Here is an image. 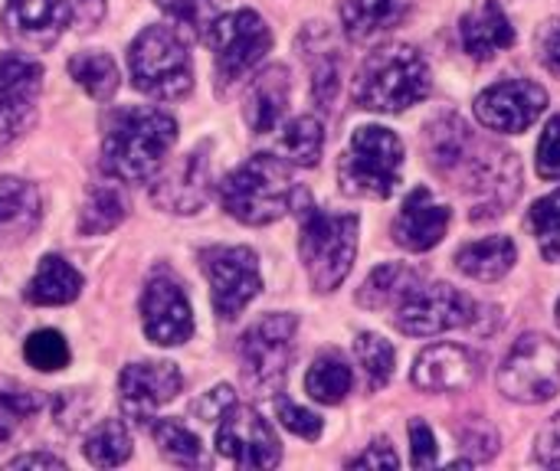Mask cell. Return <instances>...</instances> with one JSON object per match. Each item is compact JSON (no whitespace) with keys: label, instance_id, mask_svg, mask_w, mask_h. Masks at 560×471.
<instances>
[{"label":"cell","instance_id":"6da1fadb","mask_svg":"<svg viewBox=\"0 0 560 471\" xmlns=\"http://www.w3.org/2000/svg\"><path fill=\"white\" fill-rule=\"evenodd\" d=\"M177 141V121L161 108H118L105 118L102 167L125 180L144 184L158 174Z\"/></svg>","mask_w":560,"mask_h":471},{"label":"cell","instance_id":"7a4b0ae2","mask_svg":"<svg viewBox=\"0 0 560 471\" xmlns=\"http://www.w3.org/2000/svg\"><path fill=\"white\" fill-rule=\"evenodd\" d=\"M430 66L413 46H384L368 56L358 82H354V102L368 111L397 115L413 108L430 95Z\"/></svg>","mask_w":560,"mask_h":471},{"label":"cell","instance_id":"3957f363","mask_svg":"<svg viewBox=\"0 0 560 471\" xmlns=\"http://www.w3.org/2000/svg\"><path fill=\"white\" fill-rule=\"evenodd\" d=\"M292 164L272 154L249 157L220 184L223 210L246 226H269L282 220L292 210Z\"/></svg>","mask_w":560,"mask_h":471},{"label":"cell","instance_id":"277c9868","mask_svg":"<svg viewBox=\"0 0 560 471\" xmlns=\"http://www.w3.org/2000/svg\"><path fill=\"white\" fill-rule=\"evenodd\" d=\"M358 216L354 213H325L318 207H305L299 252L305 272L318 292H335L358 256Z\"/></svg>","mask_w":560,"mask_h":471},{"label":"cell","instance_id":"5b68a950","mask_svg":"<svg viewBox=\"0 0 560 471\" xmlns=\"http://www.w3.org/2000/svg\"><path fill=\"white\" fill-rule=\"evenodd\" d=\"M128 69L135 85L161 102L184 98L194 85L190 52L184 36L171 26H144L128 49Z\"/></svg>","mask_w":560,"mask_h":471},{"label":"cell","instance_id":"8992f818","mask_svg":"<svg viewBox=\"0 0 560 471\" xmlns=\"http://www.w3.org/2000/svg\"><path fill=\"white\" fill-rule=\"evenodd\" d=\"M404 144L390 128L364 125L351 134V144L338 164V180L348 197L387 200L400 184Z\"/></svg>","mask_w":560,"mask_h":471},{"label":"cell","instance_id":"52a82bcc","mask_svg":"<svg viewBox=\"0 0 560 471\" xmlns=\"http://www.w3.org/2000/svg\"><path fill=\"white\" fill-rule=\"evenodd\" d=\"M295 328H299L295 315H266L243 334L240 364H243V380L253 393L272 397L282 390L292 364Z\"/></svg>","mask_w":560,"mask_h":471},{"label":"cell","instance_id":"ba28073f","mask_svg":"<svg viewBox=\"0 0 560 471\" xmlns=\"http://www.w3.org/2000/svg\"><path fill=\"white\" fill-rule=\"evenodd\" d=\"M499 390L525 407L555 400L560 390V344L548 334H525L499 370Z\"/></svg>","mask_w":560,"mask_h":471},{"label":"cell","instance_id":"9c48e42d","mask_svg":"<svg viewBox=\"0 0 560 471\" xmlns=\"http://www.w3.org/2000/svg\"><path fill=\"white\" fill-rule=\"evenodd\" d=\"M207 43L217 56V79L220 89L243 79L259 59L272 49V33L256 10L220 13L207 30Z\"/></svg>","mask_w":560,"mask_h":471},{"label":"cell","instance_id":"30bf717a","mask_svg":"<svg viewBox=\"0 0 560 471\" xmlns=\"http://www.w3.org/2000/svg\"><path fill=\"white\" fill-rule=\"evenodd\" d=\"M469 295L446 282L433 285H413L400 302H397V328L413 338H433L443 331H456L472 325L479 315Z\"/></svg>","mask_w":560,"mask_h":471},{"label":"cell","instance_id":"8fae6325","mask_svg":"<svg viewBox=\"0 0 560 471\" xmlns=\"http://www.w3.org/2000/svg\"><path fill=\"white\" fill-rule=\"evenodd\" d=\"M200 269L213 289L220 321H233L262 292L259 259L246 246H210L200 252Z\"/></svg>","mask_w":560,"mask_h":471},{"label":"cell","instance_id":"7c38bea8","mask_svg":"<svg viewBox=\"0 0 560 471\" xmlns=\"http://www.w3.org/2000/svg\"><path fill=\"white\" fill-rule=\"evenodd\" d=\"M217 449L240 469H276L282 462V446L272 426L256 410L240 407L236 400L220 416Z\"/></svg>","mask_w":560,"mask_h":471},{"label":"cell","instance_id":"4fadbf2b","mask_svg":"<svg viewBox=\"0 0 560 471\" xmlns=\"http://www.w3.org/2000/svg\"><path fill=\"white\" fill-rule=\"evenodd\" d=\"M141 325L151 344L158 348H174L190 341L194 334V311L190 302L180 289V282L167 272L158 269L141 295Z\"/></svg>","mask_w":560,"mask_h":471},{"label":"cell","instance_id":"5bb4252c","mask_svg":"<svg viewBox=\"0 0 560 471\" xmlns=\"http://www.w3.org/2000/svg\"><path fill=\"white\" fill-rule=\"evenodd\" d=\"M545 108H548V92L532 79H509L489 85L476 98V118L489 131H502V134L528 131Z\"/></svg>","mask_w":560,"mask_h":471},{"label":"cell","instance_id":"9a60e30c","mask_svg":"<svg viewBox=\"0 0 560 471\" xmlns=\"http://www.w3.org/2000/svg\"><path fill=\"white\" fill-rule=\"evenodd\" d=\"M466 190L479 193V203L472 207V220L476 223L502 216L518 200V193H522V167H518L515 154L489 148V154L472 157L469 161Z\"/></svg>","mask_w":560,"mask_h":471},{"label":"cell","instance_id":"2e32d148","mask_svg":"<svg viewBox=\"0 0 560 471\" xmlns=\"http://www.w3.org/2000/svg\"><path fill=\"white\" fill-rule=\"evenodd\" d=\"M69 23H72V10L62 0H7L0 10L3 36L26 52L49 49L66 33Z\"/></svg>","mask_w":560,"mask_h":471},{"label":"cell","instance_id":"e0dca14e","mask_svg":"<svg viewBox=\"0 0 560 471\" xmlns=\"http://www.w3.org/2000/svg\"><path fill=\"white\" fill-rule=\"evenodd\" d=\"M184 387V377L177 370V364L171 361H141V364H128L118 377V397H121V410L131 420H148L151 413H158L161 407H167Z\"/></svg>","mask_w":560,"mask_h":471},{"label":"cell","instance_id":"ac0fdd59","mask_svg":"<svg viewBox=\"0 0 560 471\" xmlns=\"http://www.w3.org/2000/svg\"><path fill=\"white\" fill-rule=\"evenodd\" d=\"M482 377V357L463 344H433L413 364V384L423 393H466Z\"/></svg>","mask_w":560,"mask_h":471},{"label":"cell","instance_id":"d6986e66","mask_svg":"<svg viewBox=\"0 0 560 471\" xmlns=\"http://www.w3.org/2000/svg\"><path fill=\"white\" fill-rule=\"evenodd\" d=\"M213 184V164H210V144H197L177 167H171L154 184V203L167 213H197L210 200Z\"/></svg>","mask_w":560,"mask_h":471},{"label":"cell","instance_id":"ffe728a7","mask_svg":"<svg viewBox=\"0 0 560 471\" xmlns=\"http://www.w3.org/2000/svg\"><path fill=\"white\" fill-rule=\"evenodd\" d=\"M450 229V210L433 200L427 187H417L394 220V243L407 252H427L443 243Z\"/></svg>","mask_w":560,"mask_h":471},{"label":"cell","instance_id":"44dd1931","mask_svg":"<svg viewBox=\"0 0 560 471\" xmlns=\"http://www.w3.org/2000/svg\"><path fill=\"white\" fill-rule=\"evenodd\" d=\"M289 92H292V82H289V69H285V66H269V69H262V72L249 82L246 98H243L246 125H249L256 134L276 131V128L282 125V118H285Z\"/></svg>","mask_w":560,"mask_h":471},{"label":"cell","instance_id":"7402d4cb","mask_svg":"<svg viewBox=\"0 0 560 471\" xmlns=\"http://www.w3.org/2000/svg\"><path fill=\"white\" fill-rule=\"evenodd\" d=\"M459 36H463V49L472 59H492L495 52H502L515 43L512 20L505 16L499 0H482L479 7H472L459 20Z\"/></svg>","mask_w":560,"mask_h":471},{"label":"cell","instance_id":"603a6c76","mask_svg":"<svg viewBox=\"0 0 560 471\" xmlns=\"http://www.w3.org/2000/svg\"><path fill=\"white\" fill-rule=\"evenodd\" d=\"M39 226V193L20 177H0V249L20 246Z\"/></svg>","mask_w":560,"mask_h":471},{"label":"cell","instance_id":"cb8c5ba5","mask_svg":"<svg viewBox=\"0 0 560 471\" xmlns=\"http://www.w3.org/2000/svg\"><path fill=\"white\" fill-rule=\"evenodd\" d=\"M410 13V0H345L341 23L354 43H374L394 26H400Z\"/></svg>","mask_w":560,"mask_h":471},{"label":"cell","instance_id":"d4e9b609","mask_svg":"<svg viewBox=\"0 0 560 471\" xmlns=\"http://www.w3.org/2000/svg\"><path fill=\"white\" fill-rule=\"evenodd\" d=\"M515 259H518V249L509 236H486L456 252V269L476 282H499L502 275L512 272Z\"/></svg>","mask_w":560,"mask_h":471},{"label":"cell","instance_id":"484cf974","mask_svg":"<svg viewBox=\"0 0 560 471\" xmlns=\"http://www.w3.org/2000/svg\"><path fill=\"white\" fill-rule=\"evenodd\" d=\"M82 292V272L72 269L62 256H43L36 275L26 285L30 305H69Z\"/></svg>","mask_w":560,"mask_h":471},{"label":"cell","instance_id":"4316f807","mask_svg":"<svg viewBox=\"0 0 560 471\" xmlns=\"http://www.w3.org/2000/svg\"><path fill=\"white\" fill-rule=\"evenodd\" d=\"M354 387V374L348 367V361L338 354V351H325L315 357L308 377H305V390L312 400L325 403V407H338L345 403V397L351 393Z\"/></svg>","mask_w":560,"mask_h":471},{"label":"cell","instance_id":"83f0119b","mask_svg":"<svg viewBox=\"0 0 560 471\" xmlns=\"http://www.w3.org/2000/svg\"><path fill=\"white\" fill-rule=\"evenodd\" d=\"M279 157L295 164V167H315L322 161V148H325V131H322V121L312 118V115H302V118H292L279 141Z\"/></svg>","mask_w":560,"mask_h":471},{"label":"cell","instance_id":"f1b7e54d","mask_svg":"<svg viewBox=\"0 0 560 471\" xmlns=\"http://www.w3.org/2000/svg\"><path fill=\"white\" fill-rule=\"evenodd\" d=\"M413 285H417V272L413 269H407L400 262H387V266H381V269H374L368 275V282L358 292V305L371 308V311H381L387 305H397Z\"/></svg>","mask_w":560,"mask_h":471},{"label":"cell","instance_id":"f546056e","mask_svg":"<svg viewBox=\"0 0 560 471\" xmlns=\"http://www.w3.org/2000/svg\"><path fill=\"white\" fill-rule=\"evenodd\" d=\"M154 443L161 449V456L174 466L184 469H210V456L203 449V443L177 420H158L154 423Z\"/></svg>","mask_w":560,"mask_h":471},{"label":"cell","instance_id":"4dcf8cb0","mask_svg":"<svg viewBox=\"0 0 560 471\" xmlns=\"http://www.w3.org/2000/svg\"><path fill=\"white\" fill-rule=\"evenodd\" d=\"M85 459L95 469H118L131 456V433L121 420H102L89 436H85Z\"/></svg>","mask_w":560,"mask_h":471},{"label":"cell","instance_id":"1f68e13d","mask_svg":"<svg viewBox=\"0 0 560 471\" xmlns=\"http://www.w3.org/2000/svg\"><path fill=\"white\" fill-rule=\"evenodd\" d=\"M43 407V397L30 387H20L16 380L0 377V449L33 420Z\"/></svg>","mask_w":560,"mask_h":471},{"label":"cell","instance_id":"d6a6232c","mask_svg":"<svg viewBox=\"0 0 560 471\" xmlns=\"http://www.w3.org/2000/svg\"><path fill=\"white\" fill-rule=\"evenodd\" d=\"M69 75L95 98L108 102L118 92V69L105 52H79L69 59Z\"/></svg>","mask_w":560,"mask_h":471},{"label":"cell","instance_id":"836d02e7","mask_svg":"<svg viewBox=\"0 0 560 471\" xmlns=\"http://www.w3.org/2000/svg\"><path fill=\"white\" fill-rule=\"evenodd\" d=\"M43 85V69L39 62L20 56V52H3L0 56V98L7 102H36Z\"/></svg>","mask_w":560,"mask_h":471},{"label":"cell","instance_id":"e575fe53","mask_svg":"<svg viewBox=\"0 0 560 471\" xmlns=\"http://www.w3.org/2000/svg\"><path fill=\"white\" fill-rule=\"evenodd\" d=\"M187 39H207V30L223 13L226 0H154Z\"/></svg>","mask_w":560,"mask_h":471},{"label":"cell","instance_id":"d590c367","mask_svg":"<svg viewBox=\"0 0 560 471\" xmlns=\"http://www.w3.org/2000/svg\"><path fill=\"white\" fill-rule=\"evenodd\" d=\"M125 220V200L115 187H95L79 213V229L85 236H102Z\"/></svg>","mask_w":560,"mask_h":471},{"label":"cell","instance_id":"8d00e7d4","mask_svg":"<svg viewBox=\"0 0 560 471\" xmlns=\"http://www.w3.org/2000/svg\"><path fill=\"white\" fill-rule=\"evenodd\" d=\"M354 354H358V364L364 367L371 387H384L390 377H394V364H397V354H394V344L381 334H358L354 341Z\"/></svg>","mask_w":560,"mask_h":471},{"label":"cell","instance_id":"74e56055","mask_svg":"<svg viewBox=\"0 0 560 471\" xmlns=\"http://www.w3.org/2000/svg\"><path fill=\"white\" fill-rule=\"evenodd\" d=\"M23 357L30 367L43 370V374H52V370H62L69 364V344L59 331H33L23 344Z\"/></svg>","mask_w":560,"mask_h":471},{"label":"cell","instance_id":"f35d334b","mask_svg":"<svg viewBox=\"0 0 560 471\" xmlns=\"http://www.w3.org/2000/svg\"><path fill=\"white\" fill-rule=\"evenodd\" d=\"M276 416H279V423H282L289 433H295V436H302V439H308V443H315V439L322 436V420H318L315 413L295 407V403L285 400V397L276 400Z\"/></svg>","mask_w":560,"mask_h":471},{"label":"cell","instance_id":"ab89813d","mask_svg":"<svg viewBox=\"0 0 560 471\" xmlns=\"http://www.w3.org/2000/svg\"><path fill=\"white\" fill-rule=\"evenodd\" d=\"M456 436H459L463 449L472 452V466H479V462H486V459H492L499 452V436L486 423H469V426L456 429Z\"/></svg>","mask_w":560,"mask_h":471},{"label":"cell","instance_id":"60d3db41","mask_svg":"<svg viewBox=\"0 0 560 471\" xmlns=\"http://www.w3.org/2000/svg\"><path fill=\"white\" fill-rule=\"evenodd\" d=\"M312 92H315V102L322 105V108H328L331 102H335V95H338V79H341V69H338V56L335 52H325L318 62H315V69H312Z\"/></svg>","mask_w":560,"mask_h":471},{"label":"cell","instance_id":"b9f144b4","mask_svg":"<svg viewBox=\"0 0 560 471\" xmlns=\"http://www.w3.org/2000/svg\"><path fill=\"white\" fill-rule=\"evenodd\" d=\"M538 174L545 180H560V115L548 121L538 141Z\"/></svg>","mask_w":560,"mask_h":471},{"label":"cell","instance_id":"7bdbcfd3","mask_svg":"<svg viewBox=\"0 0 560 471\" xmlns=\"http://www.w3.org/2000/svg\"><path fill=\"white\" fill-rule=\"evenodd\" d=\"M30 121H33V105L30 102L0 98V148H7L13 138H20Z\"/></svg>","mask_w":560,"mask_h":471},{"label":"cell","instance_id":"ee69618b","mask_svg":"<svg viewBox=\"0 0 560 471\" xmlns=\"http://www.w3.org/2000/svg\"><path fill=\"white\" fill-rule=\"evenodd\" d=\"M528 226L535 229V236L548 239L560 236V187L555 193H548L545 200H538L528 213Z\"/></svg>","mask_w":560,"mask_h":471},{"label":"cell","instance_id":"f6af8a7d","mask_svg":"<svg viewBox=\"0 0 560 471\" xmlns=\"http://www.w3.org/2000/svg\"><path fill=\"white\" fill-rule=\"evenodd\" d=\"M535 46H538V56H541L545 69L560 75V20H548V23L538 30Z\"/></svg>","mask_w":560,"mask_h":471},{"label":"cell","instance_id":"bcb514c9","mask_svg":"<svg viewBox=\"0 0 560 471\" xmlns=\"http://www.w3.org/2000/svg\"><path fill=\"white\" fill-rule=\"evenodd\" d=\"M410 443H413V469H430L436 466V436L427 423H413L410 426Z\"/></svg>","mask_w":560,"mask_h":471},{"label":"cell","instance_id":"7dc6e473","mask_svg":"<svg viewBox=\"0 0 560 471\" xmlns=\"http://www.w3.org/2000/svg\"><path fill=\"white\" fill-rule=\"evenodd\" d=\"M348 466H351V469H400V459H397V452L390 449V443L381 439V443L368 446V452L354 456Z\"/></svg>","mask_w":560,"mask_h":471},{"label":"cell","instance_id":"c3c4849f","mask_svg":"<svg viewBox=\"0 0 560 471\" xmlns=\"http://www.w3.org/2000/svg\"><path fill=\"white\" fill-rule=\"evenodd\" d=\"M535 459H538L541 466H548V469H560V413L541 429Z\"/></svg>","mask_w":560,"mask_h":471},{"label":"cell","instance_id":"681fc988","mask_svg":"<svg viewBox=\"0 0 560 471\" xmlns=\"http://www.w3.org/2000/svg\"><path fill=\"white\" fill-rule=\"evenodd\" d=\"M233 403V390L230 387H217L213 393H207L197 407H194V416H200V420H220L223 416V410Z\"/></svg>","mask_w":560,"mask_h":471},{"label":"cell","instance_id":"f907efd6","mask_svg":"<svg viewBox=\"0 0 560 471\" xmlns=\"http://www.w3.org/2000/svg\"><path fill=\"white\" fill-rule=\"evenodd\" d=\"M69 10L79 30H95L105 16V0H69Z\"/></svg>","mask_w":560,"mask_h":471},{"label":"cell","instance_id":"816d5d0a","mask_svg":"<svg viewBox=\"0 0 560 471\" xmlns=\"http://www.w3.org/2000/svg\"><path fill=\"white\" fill-rule=\"evenodd\" d=\"M7 469H66V462L49 452H26V456L10 459Z\"/></svg>","mask_w":560,"mask_h":471},{"label":"cell","instance_id":"f5cc1de1","mask_svg":"<svg viewBox=\"0 0 560 471\" xmlns=\"http://www.w3.org/2000/svg\"><path fill=\"white\" fill-rule=\"evenodd\" d=\"M541 256H545L548 262H560V236H548V239L541 243Z\"/></svg>","mask_w":560,"mask_h":471},{"label":"cell","instance_id":"db71d44e","mask_svg":"<svg viewBox=\"0 0 560 471\" xmlns=\"http://www.w3.org/2000/svg\"><path fill=\"white\" fill-rule=\"evenodd\" d=\"M558 325H560V302H558Z\"/></svg>","mask_w":560,"mask_h":471}]
</instances>
